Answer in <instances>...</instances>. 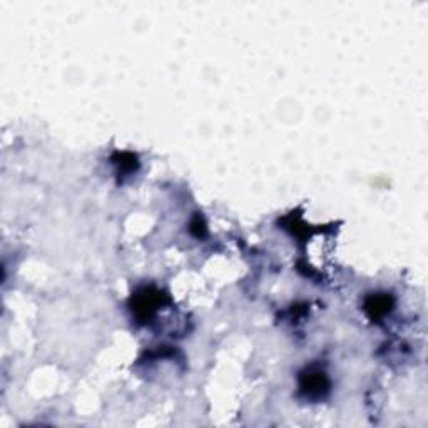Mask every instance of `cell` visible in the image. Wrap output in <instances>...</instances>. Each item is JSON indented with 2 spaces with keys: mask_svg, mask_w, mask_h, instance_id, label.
Masks as SVG:
<instances>
[{
  "mask_svg": "<svg viewBox=\"0 0 428 428\" xmlns=\"http://www.w3.org/2000/svg\"><path fill=\"white\" fill-rule=\"evenodd\" d=\"M328 388H330V381L321 370H306L299 378V392L306 398H313V400L323 398Z\"/></svg>",
  "mask_w": 428,
  "mask_h": 428,
  "instance_id": "obj_1",
  "label": "cell"
},
{
  "mask_svg": "<svg viewBox=\"0 0 428 428\" xmlns=\"http://www.w3.org/2000/svg\"><path fill=\"white\" fill-rule=\"evenodd\" d=\"M390 306H392V302H390V296L386 295H374L372 298L366 299L365 303V310L372 320H378L385 316L390 311Z\"/></svg>",
  "mask_w": 428,
  "mask_h": 428,
  "instance_id": "obj_2",
  "label": "cell"
}]
</instances>
